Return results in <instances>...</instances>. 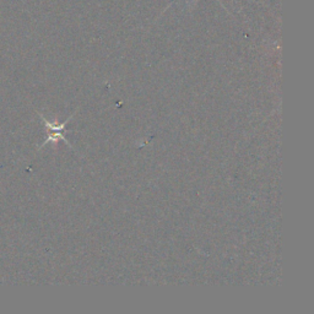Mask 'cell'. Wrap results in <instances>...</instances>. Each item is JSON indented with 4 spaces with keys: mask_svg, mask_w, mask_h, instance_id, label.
<instances>
[{
    "mask_svg": "<svg viewBox=\"0 0 314 314\" xmlns=\"http://www.w3.org/2000/svg\"><path fill=\"white\" fill-rule=\"evenodd\" d=\"M45 124H47V128L50 130H62V129H64V126H65V124H62V126H60V127H56V126H52V124L48 123V122H45ZM58 138H62L63 139V135H60V134H58V133L50 134V139H48L45 142H48V141H50V140H57Z\"/></svg>",
    "mask_w": 314,
    "mask_h": 314,
    "instance_id": "6da1fadb",
    "label": "cell"
}]
</instances>
